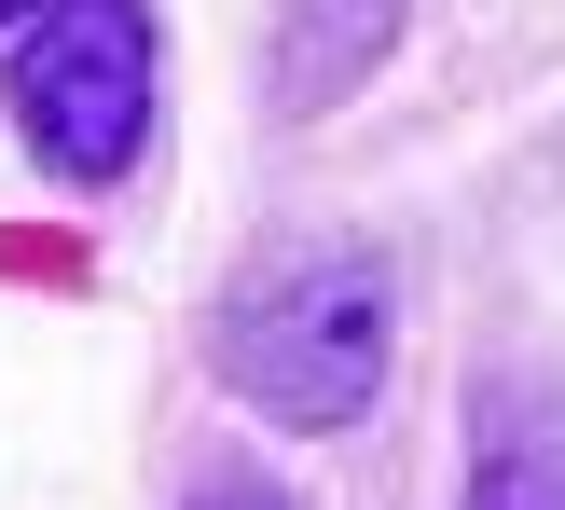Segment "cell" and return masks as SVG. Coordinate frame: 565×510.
Segmentation results:
<instances>
[{
	"label": "cell",
	"mask_w": 565,
	"mask_h": 510,
	"mask_svg": "<svg viewBox=\"0 0 565 510\" xmlns=\"http://www.w3.org/2000/svg\"><path fill=\"white\" fill-rule=\"evenodd\" d=\"M401 42V0H290V55H276V97L290 110H331L373 55Z\"/></svg>",
	"instance_id": "cell-3"
},
{
	"label": "cell",
	"mask_w": 565,
	"mask_h": 510,
	"mask_svg": "<svg viewBox=\"0 0 565 510\" xmlns=\"http://www.w3.org/2000/svg\"><path fill=\"white\" fill-rule=\"evenodd\" d=\"M401 346V290H386L373 248H290L221 304V386H235L263 428H359Z\"/></svg>",
	"instance_id": "cell-1"
},
{
	"label": "cell",
	"mask_w": 565,
	"mask_h": 510,
	"mask_svg": "<svg viewBox=\"0 0 565 510\" xmlns=\"http://www.w3.org/2000/svg\"><path fill=\"white\" fill-rule=\"evenodd\" d=\"M14 125L55 180H125L152 138V14L138 0H42L14 42Z\"/></svg>",
	"instance_id": "cell-2"
},
{
	"label": "cell",
	"mask_w": 565,
	"mask_h": 510,
	"mask_svg": "<svg viewBox=\"0 0 565 510\" xmlns=\"http://www.w3.org/2000/svg\"><path fill=\"white\" fill-rule=\"evenodd\" d=\"M14 14H42V0H0V28H14Z\"/></svg>",
	"instance_id": "cell-6"
},
{
	"label": "cell",
	"mask_w": 565,
	"mask_h": 510,
	"mask_svg": "<svg viewBox=\"0 0 565 510\" xmlns=\"http://www.w3.org/2000/svg\"><path fill=\"white\" fill-rule=\"evenodd\" d=\"M469 510H565V428H497L469 469Z\"/></svg>",
	"instance_id": "cell-4"
},
{
	"label": "cell",
	"mask_w": 565,
	"mask_h": 510,
	"mask_svg": "<svg viewBox=\"0 0 565 510\" xmlns=\"http://www.w3.org/2000/svg\"><path fill=\"white\" fill-rule=\"evenodd\" d=\"M193 510H290V497H276V484H248V469H235V484H207Z\"/></svg>",
	"instance_id": "cell-5"
}]
</instances>
